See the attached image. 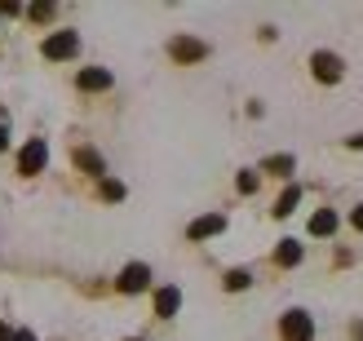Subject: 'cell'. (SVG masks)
Returning a JSON list of instances; mask_svg holds the SVG:
<instances>
[{
	"instance_id": "6",
	"label": "cell",
	"mask_w": 363,
	"mask_h": 341,
	"mask_svg": "<svg viewBox=\"0 0 363 341\" xmlns=\"http://www.w3.org/2000/svg\"><path fill=\"white\" fill-rule=\"evenodd\" d=\"M147 289H151V266L147 262H129L116 275V293H124V297H138V293H147Z\"/></svg>"
},
{
	"instance_id": "13",
	"label": "cell",
	"mask_w": 363,
	"mask_h": 341,
	"mask_svg": "<svg viewBox=\"0 0 363 341\" xmlns=\"http://www.w3.org/2000/svg\"><path fill=\"white\" fill-rule=\"evenodd\" d=\"M262 173H270V177H293L297 173V160L293 155H266L262 160Z\"/></svg>"
},
{
	"instance_id": "16",
	"label": "cell",
	"mask_w": 363,
	"mask_h": 341,
	"mask_svg": "<svg viewBox=\"0 0 363 341\" xmlns=\"http://www.w3.org/2000/svg\"><path fill=\"white\" fill-rule=\"evenodd\" d=\"M297 204H301V186H297V182H288V186H284V195L275 200V208H270V213H275V218H288V213H293Z\"/></svg>"
},
{
	"instance_id": "7",
	"label": "cell",
	"mask_w": 363,
	"mask_h": 341,
	"mask_svg": "<svg viewBox=\"0 0 363 341\" xmlns=\"http://www.w3.org/2000/svg\"><path fill=\"white\" fill-rule=\"evenodd\" d=\"M111 84H116V76L106 67H80L76 71V89H80V94H106Z\"/></svg>"
},
{
	"instance_id": "11",
	"label": "cell",
	"mask_w": 363,
	"mask_h": 341,
	"mask_svg": "<svg viewBox=\"0 0 363 341\" xmlns=\"http://www.w3.org/2000/svg\"><path fill=\"white\" fill-rule=\"evenodd\" d=\"M182 311V289L164 284V289H155V319H173Z\"/></svg>"
},
{
	"instance_id": "3",
	"label": "cell",
	"mask_w": 363,
	"mask_h": 341,
	"mask_svg": "<svg viewBox=\"0 0 363 341\" xmlns=\"http://www.w3.org/2000/svg\"><path fill=\"white\" fill-rule=\"evenodd\" d=\"M311 76L319 84H341V80H346V58L333 53V49H315L311 53Z\"/></svg>"
},
{
	"instance_id": "9",
	"label": "cell",
	"mask_w": 363,
	"mask_h": 341,
	"mask_svg": "<svg viewBox=\"0 0 363 341\" xmlns=\"http://www.w3.org/2000/svg\"><path fill=\"white\" fill-rule=\"evenodd\" d=\"M222 230H226V213H204V218H195V222L186 226V240H191V244H199V240L222 235Z\"/></svg>"
},
{
	"instance_id": "15",
	"label": "cell",
	"mask_w": 363,
	"mask_h": 341,
	"mask_svg": "<svg viewBox=\"0 0 363 341\" xmlns=\"http://www.w3.org/2000/svg\"><path fill=\"white\" fill-rule=\"evenodd\" d=\"M23 18H27V23H35V27H49L53 18H58V5H53V0H40V5H27Z\"/></svg>"
},
{
	"instance_id": "23",
	"label": "cell",
	"mask_w": 363,
	"mask_h": 341,
	"mask_svg": "<svg viewBox=\"0 0 363 341\" xmlns=\"http://www.w3.org/2000/svg\"><path fill=\"white\" fill-rule=\"evenodd\" d=\"M0 151H9V129L0 124Z\"/></svg>"
},
{
	"instance_id": "17",
	"label": "cell",
	"mask_w": 363,
	"mask_h": 341,
	"mask_svg": "<svg viewBox=\"0 0 363 341\" xmlns=\"http://www.w3.org/2000/svg\"><path fill=\"white\" fill-rule=\"evenodd\" d=\"M124 195H129V186L116 182V177H102V182H98V200H106V204H120Z\"/></svg>"
},
{
	"instance_id": "25",
	"label": "cell",
	"mask_w": 363,
	"mask_h": 341,
	"mask_svg": "<svg viewBox=\"0 0 363 341\" xmlns=\"http://www.w3.org/2000/svg\"><path fill=\"white\" fill-rule=\"evenodd\" d=\"M124 341H142V337H124Z\"/></svg>"
},
{
	"instance_id": "18",
	"label": "cell",
	"mask_w": 363,
	"mask_h": 341,
	"mask_svg": "<svg viewBox=\"0 0 363 341\" xmlns=\"http://www.w3.org/2000/svg\"><path fill=\"white\" fill-rule=\"evenodd\" d=\"M235 186H240V195H252L262 186V177H257V169H240V177H235Z\"/></svg>"
},
{
	"instance_id": "21",
	"label": "cell",
	"mask_w": 363,
	"mask_h": 341,
	"mask_svg": "<svg viewBox=\"0 0 363 341\" xmlns=\"http://www.w3.org/2000/svg\"><path fill=\"white\" fill-rule=\"evenodd\" d=\"M0 341H13V324H5V319H0Z\"/></svg>"
},
{
	"instance_id": "19",
	"label": "cell",
	"mask_w": 363,
	"mask_h": 341,
	"mask_svg": "<svg viewBox=\"0 0 363 341\" xmlns=\"http://www.w3.org/2000/svg\"><path fill=\"white\" fill-rule=\"evenodd\" d=\"M350 226H354L359 235H363V204H354V213H350Z\"/></svg>"
},
{
	"instance_id": "1",
	"label": "cell",
	"mask_w": 363,
	"mask_h": 341,
	"mask_svg": "<svg viewBox=\"0 0 363 341\" xmlns=\"http://www.w3.org/2000/svg\"><path fill=\"white\" fill-rule=\"evenodd\" d=\"M76 53H80V31L76 27H58V31H49L40 40V58L45 62H71Z\"/></svg>"
},
{
	"instance_id": "8",
	"label": "cell",
	"mask_w": 363,
	"mask_h": 341,
	"mask_svg": "<svg viewBox=\"0 0 363 341\" xmlns=\"http://www.w3.org/2000/svg\"><path fill=\"white\" fill-rule=\"evenodd\" d=\"M71 164H76L80 173H89V177H98V182L106 177V160H102V151H98V147H84V142L71 151Z\"/></svg>"
},
{
	"instance_id": "12",
	"label": "cell",
	"mask_w": 363,
	"mask_h": 341,
	"mask_svg": "<svg viewBox=\"0 0 363 341\" xmlns=\"http://www.w3.org/2000/svg\"><path fill=\"white\" fill-rule=\"evenodd\" d=\"M337 226H341V218H337V208H319L315 218H311V226H306V230H311L315 240H333V235H337Z\"/></svg>"
},
{
	"instance_id": "2",
	"label": "cell",
	"mask_w": 363,
	"mask_h": 341,
	"mask_svg": "<svg viewBox=\"0 0 363 341\" xmlns=\"http://www.w3.org/2000/svg\"><path fill=\"white\" fill-rule=\"evenodd\" d=\"M49 169V142L45 138H27L18 147V160H13V173L18 177H40Z\"/></svg>"
},
{
	"instance_id": "5",
	"label": "cell",
	"mask_w": 363,
	"mask_h": 341,
	"mask_svg": "<svg viewBox=\"0 0 363 341\" xmlns=\"http://www.w3.org/2000/svg\"><path fill=\"white\" fill-rule=\"evenodd\" d=\"M169 58L177 62V67H195V62H204L208 58V40H199V35H173L169 40Z\"/></svg>"
},
{
	"instance_id": "10",
	"label": "cell",
	"mask_w": 363,
	"mask_h": 341,
	"mask_svg": "<svg viewBox=\"0 0 363 341\" xmlns=\"http://www.w3.org/2000/svg\"><path fill=\"white\" fill-rule=\"evenodd\" d=\"M270 262H275L279 271H293V266L306 262V244H301V240H279L275 253H270Z\"/></svg>"
},
{
	"instance_id": "14",
	"label": "cell",
	"mask_w": 363,
	"mask_h": 341,
	"mask_svg": "<svg viewBox=\"0 0 363 341\" xmlns=\"http://www.w3.org/2000/svg\"><path fill=\"white\" fill-rule=\"evenodd\" d=\"M222 289H226V293H244V289H252V271H248V266H230V271L222 275Z\"/></svg>"
},
{
	"instance_id": "22",
	"label": "cell",
	"mask_w": 363,
	"mask_h": 341,
	"mask_svg": "<svg viewBox=\"0 0 363 341\" xmlns=\"http://www.w3.org/2000/svg\"><path fill=\"white\" fill-rule=\"evenodd\" d=\"M346 147H350V151H363V133H354V138H346Z\"/></svg>"
},
{
	"instance_id": "24",
	"label": "cell",
	"mask_w": 363,
	"mask_h": 341,
	"mask_svg": "<svg viewBox=\"0 0 363 341\" xmlns=\"http://www.w3.org/2000/svg\"><path fill=\"white\" fill-rule=\"evenodd\" d=\"M350 337H354V341H363V319H359V324L350 328Z\"/></svg>"
},
{
	"instance_id": "4",
	"label": "cell",
	"mask_w": 363,
	"mask_h": 341,
	"mask_svg": "<svg viewBox=\"0 0 363 341\" xmlns=\"http://www.w3.org/2000/svg\"><path fill=\"white\" fill-rule=\"evenodd\" d=\"M279 341H315V315L311 311H284L279 315Z\"/></svg>"
},
{
	"instance_id": "20",
	"label": "cell",
	"mask_w": 363,
	"mask_h": 341,
	"mask_svg": "<svg viewBox=\"0 0 363 341\" xmlns=\"http://www.w3.org/2000/svg\"><path fill=\"white\" fill-rule=\"evenodd\" d=\"M13 341H35V332L31 328H13Z\"/></svg>"
}]
</instances>
